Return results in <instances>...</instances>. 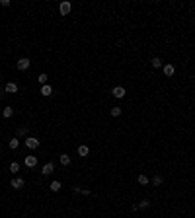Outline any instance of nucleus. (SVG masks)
Listing matches in <instances>:
<instances>
[{
    "mask_svg": "<svg viewBox=\"0 0 195 218\" xmlns=\"http://www.w3.org/2000/svg\"><path fill=\"white\" fill-rule=\"evenodd\" d=\"M70 8H72V6H70V2H61V6H59V12H61L62 16H66L68 12H70Z\"/></svg>",
    "mask_w": 195,
    "mask_h": 218,
    "instance_id": "1",
    "label": "nucleus"
},
{
    "mask_svg": "<svg viewBox=\"0 0 195 218\" xmlns=\"http://www.w3.org/2000/svg\"><path fill=\"white\" fill-rule=\"evenodd\" d=\"M29 65H31L29 58H20V61H18V68H20V70H28Z\"/></svg>",
    "mask_w": 195,
    "mask_h": 218,
    "instance_id": "2",
    "label": "nucleus"
},
{
    "mask_svg": "<svg viewBox=\"0 0 195 218\" xmlns=\"http://www.w3.org/2000/svg\"><path fill=\"white\" fill-rule=\"evenodd\" d=\"M25 146H28V148H37L39 146V140L35 136H29L28 140H25Z\"/></svg>",
    "mask_w": 195,
    "mask_h": 218,
    "instance_id": "3",
    "label": "nucleus"
},
{
    "mask_svg": "<svg viewBox=\"0 0 195 218\" xmlns=\"http://www.w3.org/2000/svg\"><path fill=\"white\" fill-rule=\"evenodd\" d=\"M25 166H28V168H35V166H37V158H35V156H25Z\"/></svg>",
    "mask_w": 195,
    "mask_h": 218,
    "instance_id": "4",
    "label": "nucleus"
},
{
    "mask_svg": "<svg viewBox=\"0 0 195 218\" xmlns=\"http://www.w3.org/2000/svg\"><path fill=\"white\" fill-rule=\"evenodd\" d=\"M111 94H113V98H123V95H125V88H121V86H115Z\"/></svg>",
    "mask_w": 195,
    "mask_h": 218,
    "instance_id": "5",
    "label": "nucleus"
},
{
    "mask_svg": "<svg viewBox=\"0 0 195 218\" xmlns=\"http://www.w3.org/2000/svg\"><path fill=\"white\" fill-rule=\"evenodd\" d=\"M53 172H55V166L49 162V164H45V166H43V172H41V173H43V175H51Z\"/></svg>",
    "mask_w": 195,
    "mask_h": 218,
    "instance_id": "6",
    "label": "nucleus"
},
{
    "mask_svg": "<svg viewBox=\"0 0 195 218\" xmlns=\"http://www.w3.org/2000/svg\"><path fill=\"white\" fill-rule=\"evenodd\" d=\"M12 187H14V189H22V187H24V179H22V177H14V179H12Z\"/></svg>",
    "mask_w": 195,
    "mask_h": 218,
    "instance_id": "7",
    "label": "nucleus"
},
{
    "mask_svg": "<svg viewBox=\"0 0 195 218\" xmlns=\"http://www.w3.org/2000/svg\"><path fill=\"white\" fill-rule=\"evenodd\" d=\"M4 90H6V94H16V92H18V86H16L14 82H8Z\"/></svg>",
    "mask_w": 195,
    "mask_h": 218,
    "instance_id": "8",
    "label": "nucleus"
},
{
    "mask_svg": "<svg viewBox=\"0 0 195 218\" xmlns=\"http://www.w3.org/2000/svg\"><path fill=\"white\" fill-rule=\"evenodd\" d=\"M51 94H53V88L49 86V84H45V86H41V95H47V98H49Z\"/></svg>",
    "mask_w": 195,
    "mask_h": 218,
    "instance_id": "9",
    "label": "nucleus"
},
{
    "mask_svg": "<svg viewBox=\"0 0 195 218\" xmlns=\"http://www.w3.org/2000/svg\"><path fill=\"white\" fill-rule=\"evenodd\" d=\"M88 154H90V148H88V146H84V144L78 146V156L84 158V156H88Z\"/></svg>",
    "mask_w": 195,
    "mask_h": 218,
    "instance_id": "10",
    "label": "nucleus"
},
{
    "mask_svg": "<svg viewBox=\"0 0 195 218\" xmlns=\"http://www.w3.org/2000/svg\"><path fill=\"white\" fill-rule=\"evenodd\" d=\"M174 72H176V68H174L172 65H164V74L166 76H174Z\"/></svg>",
    "mask_w": 195,
    "mask_h": 218,
    "instance_id": "11",
    "label": "nucleus"
},
{
    "mask_svg": "<svg viewBox=\"0 0 195 218\" xmlns=\"http://www.w3.org/2000/svg\"><path fill=\"white\" fill-rule=\"evenodd\" d=\"M37 80H39V84H41V86H45V84H47V80H49V76H47V74H39V78H37Z\"/></svg>",
    "mask_w": 195,
    "mask_h": 218,
    "instance_id": "12",
    "label": "nucleus"
},
{
    "mask_svg": "<svg viewBox=\"0 0 195 218\" xmlns=\"http://www.w3.org/2000/svg\"><path fill=\"white\" fill-rule=\"evenodd\" d=\"M61 164H62V166H68V164H70V156L62 154V156H61Z\"/></svg>",
    "mask_w": 195,
    "mask_h": 218,
    "instance_id": "13",
    "label": "nucleus"
},
{
    "mask_svg": "<svg viewBox=\"0 0 195 218\" xmlns=\"http://www.w3.org/2000/svg\"><path fill=\"white\" fill-rule=\"evenodd\" d=\"M150 65L154 66V68H160V66H162V61H160V58H152V61H150Z\"/></svg>",
    "mask_w": 195,
    "mask_h": 218,
    "instance_id": "14",
    "label": "nucleus"
},
{
    "mask_svg": "<svg viewBox=\"0 0 195 218\" xmlns=\"http://www.w3.org/2000/svg\"><path fill=\"white\" fill-rule=\"evenodd\" d=\"M139 183H141V185H146V183H148V177H146L144 173H141V175H139Z\"/></svg>",
    "mask_w": 195,
    "mask_h": 218,
    "instance_id": "15",
    "label": "nucleus"
},
{
    "mask_svg": "<svg viewBox=\"0 0 195 218\" xmlns=\"http://www.w3.org/2000/svg\"><path fill=\"white\" fill-rule=\"evenodd\" d=\"M12 113H14L12 107H4V117H6V119H10V117H12Z\"/></svg>",
    "mask_w": 195,
    "mask_h": 218,
    "instance_id": "16",
    "label": "nucleus"
},
{
    "mask_svg": "<svg viewBox=\"0 0 195 218\" xmlns=\"http://www.w3.org/2000/svg\"><path fill=\"white\" fill-rule=\"evenodd\" d=\"M10 172H20V164L12 162V164H10Z\"/></svg>",
    "mask_w": 195,
    "mask_h": 218,
    "instance_id": "17",
    "label": "nucleus"
},
{
    "mask_svg": "<svg viewBox=\"0 0 195 218\" xmlns=\"http://www.w3.org/2000/svg\"><path fill=\"white\" fill-rule=\"evenodd\" d=\"M18 144H20L18 138H12V140H10V148H12V150H16V148H18Z\"/></svg>",
    "mask_w": 195,
    "mask_h": 218,
    "instance_id": "18",
    "label": "nucleus"
},
{
    "mask_svg": "<svg viewBox=\"0 0 195 218\" xmlns=\"http://www.w3.org/2000/svg\"><path fill=\"white\" fill-rule=\"evenodd\" d=\"M109 113H111V117H119V115H121V107H113Z\"/></svg>",
    "mask_w": 195,
    "mask_h": 218,
    "instance_id": "19",
    "label": "nucleus"
},
{
    "mask_svg": "<svg viewBox=\"0 0 195 218\" xmlns=\"http://www.w3.org/2000/svg\"><path fill=\"white\" fill-rule=\"evenodd\" d=\"M61 189V181H53L51 183V191H59Z\"/></svg>",
    "mask_w": 195,
    "mask_h": 218,
    "instance_id": "20",
    "label": "nucleus"
},
{
    "mask_svg": "<svg viewBox=\"0 0 195 218\" xmlns=\"http://www.w3.org/2000/svg\"><path fill=\"white\" fill-rule=\"evenodd\" d=\"M152 183H154V185H160V183H162V175H154V177H152Z\"/></svg>",
    "mask_w": 195,
    "mask_h": 218,
    "instance_id": "21",
    "label": "nucleus"
},
{
    "mask_svg": "<svg viewBox=\"0 0 195 218\" xmlns=\"http://www.w3.org/2000/svg\"><path fill=\"white\" fill-rule=\"evenodd\" d=\"M18 135H20V136H25V135H28V129H25V127H20V129H18Z\"/></svg>",
    "mask_w": 195,
    "mask_h": 218,
    "instance_id": "22",
    "label": "nucleus"
},
{
    "mask_svg": "<svg viewBox=\"0 0 195 218\" xmlns=\"http://www.w3.org/2000/svg\"><path fill=\"white\" fill-rule=\"evenodd\" d=\"M148 205H150L148 201H141V203L137 205V206H139V209H146V206H148Z\"/></svg>",
    "mask_w": 195,
    "mask_h": 218,
    "instance_id": "23",
    "label": "nucleus"
},
{
    "mask_svg": "<svg viewBox=\"0 0 195 218\" xmlns=\"http://www.w3.org/2000/svg\"><path fill=\"white\" fill-rule=\"evenodd\" d=\"M0 6H10V0H0Z\"/></svg>",
    "mask_w": 195,
    "mask_h": 218,
    "instance_id": "24",
    "label": "nucleus"
}]
</instances>
